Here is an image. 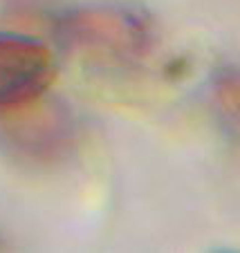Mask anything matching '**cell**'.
I'll list each match as a JSON object with an SVG mask.
<instances>
[{
	"label": "cell",
	"instance_id": "obj_1",
	"mask_svg": "<svg viewBox=\"0 0 240 253\" xmlns=\"http://www.w3.org/2000/svg\"><path fill=\"white\" fill-rule=\"evenodd\" d=\"M77 124L67 105L43 94L0 108V150L20 164L43 166L74 146Z\"/></svg>",
	"mask_w": 240,
	"mask_h": 253
},
{
	"label": "cell",
	"instance_id": "obj_3",
	"mask_svg": "<svg viewBox=\"0 0 240 253\" xmlns=\"http://www.w3.org/2000/svg\"><path fill=\"white\" fill-rule=\"evenodd\" d=\"M54 54L20 34H0V108L43 94L54 79Z\"/></svg>",
	"mask_w": 240,
	"mask_h": 253
},
{
	"label": "cell",
	"instance_id": "obj_2",
	"mask_svg": "<svg viewBox=\"0 0 240 253\" xmlns=\"http://www.w3.org/2000/svg\"><path fill=\"white\" fill-rule=\"evenodd\" d=\"M58 36L72 49L92 61L126 63L148 47V25L140 14L121 7H83L58 23Z\"/></svg>",
	"mask_w": 240,
	"mask_h": 253
},
{
	"label": "cell",
	"instance_id": "obj_4",
	"mask_svg": "<svg viewBox=\"0 0 240 253\" xmlns=\"http://www.w3.org/2000/svg\"><path fill=\"white\" fill-rule=\"evenodd\" d=\"M218 99L222 108L240 124V74H227L218 83Z\"/></svg>",
	"mask_w": 240,
	"mask_h": 253
}]
</instances>
